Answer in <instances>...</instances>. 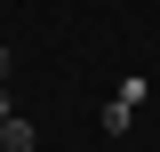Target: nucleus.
<instances>
[{"label":"nucleus","instance_id":"1","mask_svg":"<svg viewBox=\"0 0 160 152\" xmlns=\"http://www.w3.org/2000/svg\"><path fill=\"white\" fill-rule=\"evenodd\" d=\"M0 152H32V120H0Z\"/></svg>","mask_w":160,"mask_h":152},{"label":"nucleus","instance_id":"4","mask_svg":"<svg viewBox=\"0 0 160 152\" xmlns=\"http://www.w3.org/2000/svg\"><path fill=\"white\" fill-rule=\"evenodd\" d=\"M0 120H16V104H8V80H0Z\"/></svg>","mask_w":160,"mask_h":152},{"label":"nucleus","instance_id":"3","mask_svg":"<svg viewBox=\"0 0 160 152\" xmlns=\"http://www.w3.org/2000/svg\"><path fill=\"white\" fill-rule=\"evenodd\" d=\"M8 72H16V48H0V80H8Z\"/></svg>","mask_w":160,"mask_h":152},{"label":"nucleus","instance_id":"2","mask_svg":"<svg viewBox=\"0 0 160 152\" xmlns=\"http://www.w3.org/2000/svg\"><path fill=\"white\" fill-rule=\"evenodd\" d=\"M96 120H104V136H128V120H136V104H120V96H112V104H104Z\"/></svg>","mask_w":160,"mask_h":152}]
</instances>
